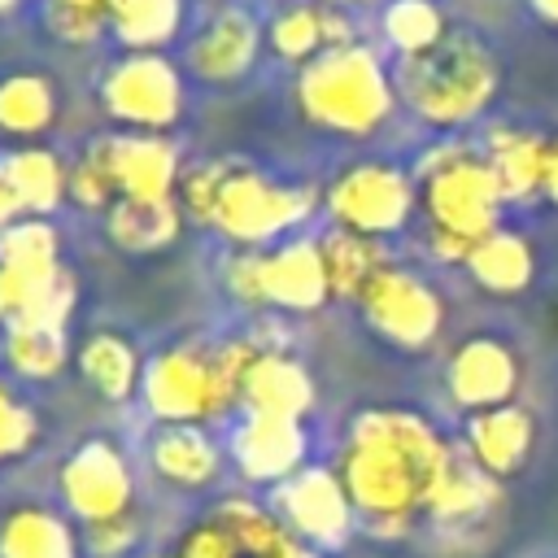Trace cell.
<instances>
[{"label":"cell","mask_w":558,"mask_h":558,"mask_svg":"<svg viewBox=\"0 0 558 558\" xmlns=\"http://www.w3.org/2000/svg\"><path fill=\"white\" fill-rule=\"evenodd\" d=\"M449 449L453 445L418 410H401V405L357 410L349 418L336 458L357 523L379 541L405 536L414 519L427 514V497L436 488Z\"/></svg>","instance_id":"6da1fadb"},{"label":"cell","mask_w":558,"mask_h":558,"mask_svg":"<svg viewBox=\"0 0 558 558\" xmlns=\"http://www.w3.org/2000/svg\"><path fill=\"white\" fill-rule=\"evenodd\" d=\"M179 205L187 218L214 227L235 248H270L314 218L323 192L314 183L270 179L240 157H214L183 170Z\"/></svg>","instance_id":"7a4b0ae2"},{"label":"cell","mask_w":558,"mask_h":558,"mask_svg":"<svg viewBox=\"0 0 558 558\" xmlns=\"http://www.w3.org/2000/svg\"><path fill=\"white\" fill-rule=\"evenodd\" d=\"M253 331L231 340H174L144 357L140 401L153 423H218L240 410L244 371L257 357Z\"/></svg>","instance_id":"3957f363"},{"label":"cell","mask_w":558,"mask_h":558,"mask_svg":"<svg viewBox=\"0 0 558 558\" xmlns=\"http://www.w3.org/2000/svg\"><path fill=\"white\" fill-rule=\"evenodd\" d=\"M392 83L397 100L418 122L453 131L488 113V105L501 92V61L475 31L453 26L432 52L401 57Z\"/></svg>","instance_id":"277c9868"},{"label":"cell","mask_w":558,"mask_h":558,"mask_svg":"<svg viewBox=\"0 0 558 558\" xmlns=\"http://www.w3.org/2000/svg\"><path fill=\"white\" fill-rule=\"evenodd\" d=\"M292 105L323 135L366 140L392 118L401 100L392 70L379 61L371 44L357 39L349 48H331L318 61L301 65L292 78Z\"/></svg>","instance_id":"5b68a950"},{"label":"cell","mask_w":558,"mask_h":558,"mask_svg":"<svg viewBox=\"0 0 558 558\" xmlns=\"http://www.w3.org/2000/svg\"><path fill=\"white\" fill-rule=\"evenodd\" d=\"M414 183H418V205L427 214V227L449 231L458 240L480 244L501 227L506 196L484 161L466 140H436L418 153L414 161Z\"/></svg>","instance_id":"8992f818"},{"label":"cell","mask_w":558,"mask_h":558,"mask_svg":"<svg viewBox=\"0 0 558 558\" xmlns=\"http://www.w3.org/2000/svg\"><path fill=\"white\" fill-rule=\"evenodd\" d=\"M96 105L122 131L166 135L183 118V70L166 52H122L100 70Z\"/></svg>","instance_id":"52a82bcc"},{"label":"cell","mask_w":558,"mask_h":558,"mask_svg":"<svg viewBox=\"0 0 558 558\" xmlns=\"http://www.w3.org/2000/svg\"><path fill=\"white\" fill-rule=\"evenodd\" d=\"M323 209L331 214V227L388 240L405 231L410 214L418 209V183L392 161H353L323 187Z\"/></svg>","instance_id":"ba28073f"},{"label":"cell","mask_w":558,"mask_h":558,"mask_svg":"<svg viewBox=\"0 0 558 558\" xmlns=\"http://www.w3.org/2000/svg\"><path fill=\"white\" fill-rule=\"evenodd\" d=\"M135 493H140L135 488V466H131L126 449L105 432L83 436L57 466V506L78 527L109 523L118 514L140 510Z\"/></svg>","instance_id":"9c48e42d"},{"label":"cell","mask_w":558,"mask_h":558,"mask_svg":"<svg viewBox=\"0 0 558 558\" xmlns=\"http://www.w3.org/2000/svg\"><path fill=\"white\" fill-rule=\"evenodd\" d=\"M357 314H362V323L384 344H392L401 353L432 349L436 336H440V327H445V301H440V292L423 275H414L405 266H392V262L366 283V292L357 296Z\"/></svg>","instance_id":"30bf717a"},{"label":"cell","mask_w":558,"mask_h":558,"mask_svg":"<svg viewBox=\"0 0 558 558\" xmlns=\"http://www.w3.org/2000/svg\"><path fill=\"white\" fill-rule=\"evenodd\" d=\"M83 153L105 170L113 205L118 201H170V196H179L183 161H179V148L170 135L105 131V135H92L83 144Z\"/></svg>","instance_id":"8fae6325"},{"label":"cell","mask_w":558,"mask_h":558,"mask_svg":"<svg viewBox=\"0 0 558 558\" xmlns=\"http://www.w3.org/2000/svg\"><path fill=\"white\" fill-rule=\"evenodd\" d=\"M270 510L288 523V532L310 545V549H340L353 527H357V510L349 501V488L340 480L336 466H301L292 480H283L279 488H270Z\"/></svg>","instance_id":"7c38bea8"},{"label":"cell","mask_w":558,"mask_h":558,"mask_svg":"<svg viewBox=\"0 0 558 558\" xmlns=\"http://www.w3.org/2000/svg\"><path fill=\"white\" fill-rule=\"evenodd\" d=\"M266 44V26L244 4H218L183 44V70L209 87L240 83Z\"/></svg>","instance_id":"4fadbf2b"},{"label":"cell","mask_w":558,"mask_h":558,"mask_svg":"<svg viewBox=\"0 0 558 558\" xmlns=\"http://www.w3.org/2000/svg\"><path fill=\"white\" fill-rule=\"evenodd\" d=\"M310 453V432L301 418H275V414H244L227 436V458L244 484L279 488L292 480Z\"/></svg>","instance_id":"5bb4252c"},{"label":"cell","mask_w":558,"mask_h":558,"mask_svg":"<svg viewBox=\"0 0 558 558\" xmlns=\"http://www.w3.org/2000/svg\"><path fill=\"white\" fill-rule=\"evenodd\" d=\"M519 357L506 340L497 336H471L462 340L449 362H445V392L458 410L480 414V410H497L510 405L519 392Z\"/></svg>","instance_id":"9a60e30c"},{"label":"cell","mask_w":558,"mask_h":558,"mask_svg":"<svg viewBox=\"0 0 558 558\" xmlns=\"http://www.w3.org/2000/svg\"><path fill=\"white\" fill-rule=\"evenodd\" d=\"M331 301L318 235H288L262 248V310L270 314H314Z\"/></svg>","instance_id":"2e32d148"},{"label":"cell","mask_w":558,"mask_h":558,"mask_svg":"<svg viewBox=\"0 0 558 558\" xmlns=\"http://www.w3.org/2000/svg\"><path fill=\"white\" fill-rule=\"evenodd\" d=\"M144 462L153 480H161L174 493H205L222 480L227 449L218 436L201 423H153L144 440Z\"/></svg>","instance_id":"e0dca14e"},{"label":"cell","mask_w":558,"mask_h":558,"mask_svg":"<svg viewBox=\"0 0 558 558\" xmlns=\"http://www.w3.org/2000/svg\"><path fill=\"white\" fill-rule=\"evenodd\" d=\"M349 44H357V22L331 0H288L266 22V48L296 70Z\"/></svg>","instance_id":"ac0fdd59"},{"label":"cell","mask_w":558,"mask_h":558,"mask_svg":"<svg viewBox=\"0 0 558 558\" xmlns=\"http://www.w3.org/2000/svg\"><path fill=\"white\" fill-rule=\"evenodd\" d=\"M497 506H501V480H493L466 453V445H453L436 475V488L427 497V519L440 532L466 536V532H480L497 514Z\"/></svg>","instance_id":"d6986e66"},{"label":"cell","mask_w":558,"mask_h":558,"mask_svg":"<svg viewBox=\"0 0 558 558\" xmlns=\"http://www.w3.org/2000/svg\"><path fill=\"white\" fill-rule=\"evenodd\" d=\"M257 340V336H253ZM262 344V340H257ZM318 405V388L314 375L305 371L301 357H292L288 349H257V357L244 371V388H240V410L244 414H275V418H301Z\"/></svg>","instance_id":"ffe728a7"},{"label":"cell","mask_w":558,"mask_h":558,"mask_svg":"<svg viewBox=\"0 0 558 558\" xmlns=\"http://www.w3.org/2000/svg\"><path fill=\"white\" fill-rule=\"evenodd\" d=\"M0 183L22 218H52L70 201V161L48 144L0 148Z\"/></svg>","instance_id":"44dd1931"},{"label":"cell","mask_w":558,"mask_h":558,"mask_svg":"<svg viewBox=\"0 0 558 558\" xmlns=\"http://www.w3.org/2000/svg\"><path fill=\"white\" fill-rule=\"evenodd\" d=\"M0 558H83V527L48 501H13L0 510Z\"/></svg>","instance_id":"7402d4cb"},{"label":"cell","mask_w":558,"mask_h":558,"mask_svg":"<svg viewBox=\"0 0 558 558\" xmlns=\"http://www.w3.org/2000/svg\"><path fill=\"white\" fill-rule=\"evenodd\" d=\"M462 445H466V453L493 480L519 475L527 466V458H532V445H536V418L523 405H514V401L510 405H497V410L466 414Z\"/></svg>","instance_id":"603a6c76"},{"label":"cell","mask_w":558,"mask_h":558,"mask_svg":"<svg viewBox=\"0 0 558 558\" xmlns=\"http://www.w3.org/2000/svg\"><path fill=\"white\" fill-rule=\"evenodd\" d=\"M74 366H78L83 384L109 405H126L131 397H140L144 357L135 349V340L113 331V327H100V331L83 336L78 349H74Z\"/></svg>","instance_id":"cb8c5ba5"},{"label":"cell","mask_w":558,"mask_h":558,"mask_svg":"<svg viewBox=\"0 0 558 558\" xmlns=\"http://www.w3.org/2000/svg\"><path fill=\"white\" fill-rule=\"evenodd\" d=\"M61 113V92L44 70H9L0 74V140L39 144Z\"/></svg>","instance_id":"d4e9b609"},{"label":"cell","mask_w":558,"mask_h":558,"mask_svg":"<svg viewBox=\"0 0 558 558\" xmlns=\"http://www.w3.org/2000/svg\"><path fill=\"white\" fill-rule=\"evenodd\" d=\"M480 153H484L506 205H527V201L545 196V153H549L545 135L519 131V126H497Z\"/></svg>","instance_id":"484cf974"},{"label":"cell","mask_w":558,"mask_h":558,"mask_svg":"<svg viewBox=\"0 0 558 558\" xmlns=\"http://www.w3.org/2000/svg\"><path fill=\"white\" fill-rule=\"evenodd\" d=\"M70 327L44 318H17L0 327V362L13 379L52 384L70 366Z\"/></svg>","instance_id":"4316f807"},{"label":"cell","mask_w":558,"mask_h":558,"mask_svg":"<svg viewBox=\"0 0 558 558\" xmlns=\"http://www.w3.org/2000/svg\"><path fill=\"white\" fill-rule=\"evenodd\" d=\"M100 222H105V235L113 248L148 257V253H161L179 240L183 205H179V196H170V201H118Z\"/></svg>","instance_id":"83f0119b"},{"label":"cell","mask_w":558,"mask_h":558,"mask_svg":"<svg viewBox=\"0 0 558 558\" xmlns=\"http://www.w3.org/2000/svg\"><path fill=\"white\" fill-rule=\"evenodd\" d=\"M209 519L235 541L240 558H279L283 549L296 545L288 523L270 510V501H257L248 493H227L209 506Z\"/></svg>","instance_id":"f1b7e54d"},{"label":"cell","mask_w":558,"mask_h":558,"mask_svg":"<svg viewBox=\"0 0 558 558\" xmlns=\"http://www.w3.org/2000/svg\"><path fill=\"white\" fill-rule=\"evenodd\" d=\"M318 248H323L331 301H353V305L366 292V283L392 262L384 240H371V235H357V231H344V227H327L318 235Z\"/></svg>","instance_id":"f546056e"},{"label":"cell","mask_w":558,"mask_h":558,"mask_svg":"<svg viewBox=\"0 0 558 558\" xmlns=\"http://www.w3.org/2000/svg\"><path fill=\"white\" fill-rule=\"evenodd\" d=\"M466 275L475 279V288L493 292V296H514L532 283L536 275V257H532V244L519 235V231H506L497 227L493 235H484L471 257H466Z\"/></svg>","instance_id":"4dcf8cb0"},{"label":"cell","mask_w":558,"mask_h":558,"mask_svg":"<svg viewBox=\"0 0 558 558\" xmlns=\"http://www.w3.org/2000/svg\"><path fill=\"white\" fill-rule=\"evenodd\" d=\"M183 4L187 0H113L109 35L126 52H161L183 31Z\"/></svg>","instance_id":"1f68e13d"},{"label":"cell","mask_w":558,"mask_h":558,"mask_svg":"<svg viewBox=\"0 0 558 558\" xmlns=\"http://www.w3.org/2000/svg\"><path fill=\"white\" fill-rule=\"evenodd\" d=\"M379 31L397 57H423L432 52L453 26L436 0H388L379 9Z\"/></svg>","instance_id":"d6a6232c"},{"label":"cell","mask_w":558,"mask_h":558,"mask_svg":"<svg viewBox=\"0 0 558 558\" xmlns=\"http://www.w3.org/2000/svg\"><path fill=\"white\" fill-rule=\"evenodd\" d=\"M109 9H113V0H44L39 17L57 44L92 48L109 31Z\"/></svg>","instance_id":"836d02e7"},{"label":"cell","mask_w":558,"mask_h":558,"mask_svg":"<svg viewBox=\"0 0 558 558\" xmlns=\"http://www.w3.org/2000/svg\"><path fill=\"white\" fill-rule=\"evenodd\" d=\"M44 436V423H39V410L17 392L13 379L0 375V466L26 458Z\"/></svg>","instance_id":"e575fe53"},{"label":"cell","mask_w":558,"mask_h":558,"mask_svg":"<svg viewBox=\"0 0 558 558\" xmlns=\"http://www.w3.org/2000/svg\"><path fill=\"white\" fill-rule=\"evenodd\" d=\"M140 541H144V510L83 527V554L87 558H131L140 549Z\"/></svg>","instance_id":"d590c367"},{"label":"cell","mask_w":558,"mask_h":558,"mask_svg":"<svg viewBox=\"0 0 558 558\" xmlns=\"http://www.w3.org/2000/svg\"><path fill=\"white\" fill-rule=\"evenodd\" d=\"M222 288L240 310L262 314V248H231L222 257Z\"/></svg>","instance_id":"8d00e7d4"},{"label":"cell","mask_w":558,"mask_h":558,"mask_svg":"<svg viewBox=\"0 0 558 558\" xmlns=\"http://www.w3.org/2000/svg\"><path fill=\"white\" fill-rule=\"evenodd\" d=\"M179 558H240V549H235V541L205 514V519H196L183 536H179V549H174Z\"/></svg>","instance_id":"74e56055"},{"label":"cell","mask_w":558,"mask_h":558,"mask_svg":"<svg viewBox=\"0 0 558 558\" xmlns=\"http://www.w3.org/2000/svg\"><path fill=\"white\" fill-rule=\"evenodd\" d=\"M545 201L558 209V135L549 140V153H545Z\"/></svg>","instance_id":"f35d334b"},{"label":"cell","mask_w":558,"mask_h":558,"mask_svg":"<svg viewBox=\"0 0 558 558\" xmlns=\"http://www.w3.org/2000/svg\"><path fill=\"white\" fill-rule=\"evenodd\" d=\"M17 218H22V214H17V205H13V196H9V187L0 183V231H4V227H13Z\"/></svg>","instance_id":"ab89813d"},{"label":"cell","mask_w":558,"mask_h":558,"mask_svg":"<svg viewBox=\"0 0 558 558\" xmlns=\"http://www.w3.org/2000/svg\"><path fill=\"white\" fill-rule=\"evenodd\" d=\"M527 4H532V13H536L541 22L558 26V0H527Z\"/></svg>","instance_id":"60d3db41"},{"label":"cell","mask_w":558,"mask_h":558,"mask_svg":"<svg viewBox=\"0 0 558 558\" xmlns=\"http://www.w3.org/2000/svg\"><path fill=\"white\" fill-rule=\"evenodd\" d=\"M279 558H323V554H318V549H310V545H301V541H296V545H292V549H283V554H279Z\"/></svg>","instance_id":"b9f144b4"},{"label":"cell","mask_w":558,"mask_h":558,"mask_svg":"<svg viewBox=\"0 0 558 558\" xmlns=\"http://www.w3.org/2000/svg\"><path fill=\"white\" fill-rule=\"evenodd\" d=\"M331 4H340V9H371V4H379V0H331Z\"/></svg>","instance_id":"7bdbcfd3"},{"label":"cell","mask_w":558,"mask_h":558,"mask_svg":"<svg viewBox=\"0 0 558 558\" xmlns=\"http://www.w3.org/2000/svg\"><path fill=\"white\" fill-rule=\"evenodd\" d=\"M22 4H26V0H0V17H9V13L22 9Z\"/></svg>","instance_id":"ee69618b"},{"label":"cell","mask_w":558,"mask_h":558,"mask_svg":"<svg viewBox=\"0 0 558 558\" xmlns=\"http://www.w3.org/2000/svg\"><path fill=\"white\" fill-rule=\"evenodd\" d=\"M148 558H179V554H148Z\"/></svg>","instance_id":"f6af8a7d"}]
</instances>
